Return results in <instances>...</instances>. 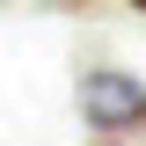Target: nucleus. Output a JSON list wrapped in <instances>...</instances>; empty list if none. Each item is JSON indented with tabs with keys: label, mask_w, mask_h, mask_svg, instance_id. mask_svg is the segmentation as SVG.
Segmentation results:
<instances>
[{
	"label": "nucleus",
	"mask_w": 146,
	"mask_h": 146,
	"mask_svg": "<svg viewBox=\"0 0 146 146\" xmlns=\"http://www.w3.org/2000/svg\"><path fill=\"white\" fill-rule=\"evenodd\" d=\"M80 117L95 131H139L146 124V80L124 66H95L80 80Z\"/></svg>",
	"instance_id": "obj_1"
},
{
	"label": "nucleus",
	"mask_w": 146,
	"mask_h": 146,
	"mask_svg": "<svg viewBox=\"0 0 146 146\" xmlns=\"http://www.w3.org/2000/svg\"><path fill=\"white\" fill-rule=\"evenodd\" d=\"M58 7H88V0H58Z\"/></svg>",
	"instance_id": "obj_2"
},
{
	"label": "nucleus",
	"mask_w": 146,
	"mask_h": 146,
	"mask_svg": "<svg viewBox=\"0 0 146 146\" xmlns=\"http://www.w3.org/2000/svg\"><path fill=\"white\" fill-rule=\"evenodd\" d=\"M131 15H146V0H131Z\"/></svg>",
	"instance_id": "obj_3"
}]
</instances>
